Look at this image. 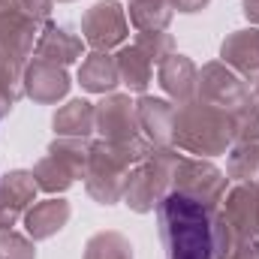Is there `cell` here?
Instances as JSON below:
<instances>
[{
	"instance_id": "14",
	"label": "cell",
	"mask_w": 259,
	"mask_h": 259,
	"mask_svg": "<svg viewBox=\"0 0 259 259\" xmlns=\"http://www.w3.org/2000/svg\"><path fill=\"white\" fill-rule=\"evenodd\" d=\"M220 61L241 78L259 81V27H241L226 33L220 42Z\"/></svg>"
},
{
	"instance_id": "36",
	"label": "cell",
	"mask_w": 259,
	"mask_h": 259,
	"mask_svg": "<svg viewBox=\"0 0 259 259\" xmlns=\"http://www.w3.org/2000/svg\"><path fill=\"white\" fill-rule=\"evenodd\" d=\"M3 58H6V55H3V52H0V61H3Z\"/></svg>"
},
{
	"instance_id": "27",
	"label": "cell",
	"mask_w": 259,
	"mask_h": 259,
	"mask_svg": "<svg viewBox=\"0 0 259 259\" xmlns=\"http://www.w3.org/2000/svg\"><path fill=\"white\" fill-rule=\"evenodd\" d=\"M133 46L142 49V52L151 58L154 66H160L169 55H175V36L166 33V30H145V33H139V36L133 39Z\"/></svg>"
},
{
	"instance_id": "12",
	"label": "cell",
	"mask_w": 259,
	"mask_h": 259,
	"mask_svg": "<svg viewBox=\"0 0 259 259\" xmlns=\"http://www.w3.org/2000/svg\"><path fill=\"white\" fill-rule=\"evenodd\" d=\"M220 211L241 238L247 241L259 238V184H250V181L232 184L220 202Z\"/></svg>"
},
{
	"instance_id": "1",
	"label": "cell",
	"mask_w": 259,
	"mask_h": 259,
	"mask_svg": "<svg viewBox=\"0 0 259 259\" xmlns=\"http://www.w3.org/2000/svg\"><path fill=\"white\" fill-rule=\"evenodd\" d=\"M211 223V208L178 190H169L157 205V226L166 259H214Z\"/></svg>"
},
{
	"instance_id": "30",
	"label": "cell",
	"mask_w": 259,
	"mask_h": 259,
	"mask_svg": "<svg viewBox=\"0 0 259 259\" xmlns=\"http://www.w3.org/2000/svg\"><path fill=\"white\" fill-rule=\"evenodd\" d=\"M169 3H172V9L181 12V15H196V12L208 9L211 0H169Z\"/></svg>"
},
{
	"instance_id": "23",
	"label": "cell",
	"mask_w": 259,
	"mask_h": 259,
	"mask_svg": "<svg viewBox=\"0 0 259 259\" xmlns=\"http://www.w3.org/2000/svg\"><path fill=\"white\" fill-rule=\"evenodd\" d=\"M46 154L58 157L66 169L75 175V181H78V178L84 181L88 160H91V139H66V136H55V142L49 145Z\"/></svg>"
},
{
	"instance_id": "10",
	"label": "cell",
	"mask_w": 259,
	"mask_h": 259,
	"mask_svg": "<svg viewBox=\"0 0 259 259\" xmlns=\"http://www.w3.org/2000/svg\"><path fill=\"white\" fill-rule=\"evenodd\" d=\"M39 21L33 15H27L21 6L0 12V52L6 58H12L15 64H27L33 58L36 39H39Z\"/></svg>"
},
{
	"instance_id": "7",
	"label": "cell",
	"mask_w": 259,
	"mask_h": 259,
	"mask_svg": "<svg viewBox=\"0 0 259 259\" xmlns=\"http://www.w3.org/2000/svg\"><path fill=\"white\" fill-rule=\"evenodd\" d=\"M247 97H250L247 81L235 69H229L223 61H208L199 69L196 100H202L214 109H223V112H235Z\"/></svg>"
},
{
	"instance_id": "8",
	"label": "cell",
	"mask_w": 259,
	"mask_h": 259,
	"mask_svg": "<svg viewBox=\"0 0 259 259\" xmlns=\"http://www.w3.org/2000/svg\"><path fill=\"white\" fill-rule=\"evenodd\" d=\"M94 115H97V133L106 142L130 145V142L142 139L136 103L130 100V94H106L100 103H94Z\"/></svg>"
},
{
	"instance_id": "22",
	"label": "cell",
	"mask_w": 259,
	"mask_h": 259,
	"mask_svg": "<svg viewBox=\"0 0 259 259\" xmlns=\"http://www.w3.org/2000/svg\"><path fill=\"white\" fill-rule=\"evenodd\" d=\"M81 259H133V241L118 229H103L94 232L84 241Z\"/></svg>"
},
{
	"instance_id": "25",
	"label": "cell",
	"mask_w": 259,
	"mask_h": 259,
	"mask_svg": "<svg viewBox=\"0 0 259 259\" xmlns=\"http://www.w3.org/2000/svg\"><path fill=\"white\" fill-rule=\"evenodd\" d=\"M226 178L229 181H250L259 184V151L250 145H232L226 151Z\"/></svg>"
},
{
	"instance_id": "21",
	"label": "cell",
	"mask_w": 259,
	"mask_h": 259,
	"mask_svg": "<svg viewBox=\"0 0 259 259\" xmlns=\"http://www.w3.org/2000/svg\"><path fill=\"white\" fill-rule=\"evenodd\" d=\"M172 3L169 0H130V9H127V21L139 30H166L172 24Z\"/></svg>"
},
{
	"instance_id": "4",
	"label": "cell",
	"mask_w": 259,
	"mask_h": 259,
	"mask_svg": "<svg viewBox=\"0 0 259 259\" xmlns=\"http://www.w3.org/2000/svg\"><path fill=\"white\" fill-rule=\"evenodd\" d=\"M178 148H154L145 160H139L130 169L124 205L136 214H151L163 202V196L172 190V175L178 166Z\"/></svg>"
},
{
	"instance_id": "16",
	"label": "cell",
	"mask_w": 259,
	"mask_h": 259,
	"mask_svg": "<svg viewBox=\"0 0 259 259\" xmlns=\"http://www.w3.org/2000/svg\"><path fill=\"white\" fill-rule=\"evenodd\" d=\"M157 81L163 88V94L172 103H190L196 100V84H199V66L187 55H169L163 64L157 66Z\"/></svg>"
},
{
	"instance_id": "19",
	"label": "cell",
	"mask_w": 259,
	"mask_h": 259,
	"mask_svg": "<svg viewBox=\"0 0 259 259\" xmlns=\"http://www.w3.org/2000/svg\"><path fill=\"white\" fill-rule=\"evenodd\" d=\"M55 136H66V139H91V133L97 130V115H94V103L88 100H69L64 103L55 118H52Z\"/></svg>"
},
{
	"instance_id": "6",
	"label": "cell",
	"mask_w": 259,
	"mask_h": 259,
	"mask_svg": "<svg viewBox=\"0 0 259 259\" xmlns=\"http://www.w3.org/2000/svg\"><path fill=\"white\" fill-rule=\"evenodd\" d=\"M130 36L127 12L118 0H97L81 15V39L94 52H112L121 49Z\"/></svg>"
},
{
	"instance_id": "17",
	"label": "cell",
	"mask_w": 259,
	"mask_h": 259,
	"mask_svg": "<svg viewBox=\"0 0 259 259\" xmlns=\"http://www.w3.org/2000/svg\"><path fill=\"white\" fill-rule=\"evenodd\" d=\"M72 217V205L61 196H49L42 202H33L24 214V229L33 241H46L55 238Z\"/></svg>"
},
{
	"instance_id": "26",
	"label": "cell",
	"mask_w": 259,
	"mask_h": 259,
	"mask_svg": "<svg viewBox=\"0 0 259 259\" xmlns=\"http://www.w3.org/2000/svg\"><path fill=\"white\" fill-rule=\"evenodd\" d=\"M232 124H235V142L232 145H250L259 151V97L250 94L235 112H232Z\"/></svg>"
},
{
	"instance_id": "9",
	"label": "cell",
	"mask_w": 259,
	"mask_h": 259,
	"mask_svg": "<svg viewBox=\"0 0 259 259\" xmlns=\"http://www.w3.org/2000/svg\"><path fill=\"white\" fill-rule=\"evenodd\" d=\"M72 81H69V72L66 66H58L52 61H42V58H33L24 64L21 72V94L27 100H33L36 106H55L61 103L66 94H69Z\"/></svg>"
},
{
	"instance_id": "24",
	"label": "cell",
	"mask_w": 259,
	"mask_h": 259,
	"mask_svg": "<svg viewBox=\"0 0 259 259\" xmlns=\"http://www.w3.org/2000/svg\"><path fill=\"white\" fill-rule=\"evenodd\" d=\"M33 181H36L39 190L58 196V193H66V190L75 184V175L66 169L58 157L46 154V157H39V160L33 163Z\"/></svg>"
},
{
	"instance_id": "31",
	"label": "cell",
	"mask_w": 259,
	"mask_h": 259,
	"mask_svg": "<svg viewBox=\"0 0 259 259\" xmlns=\"http://www.w3.org/2000/svg\"><path fill=\"white\" fill-rule=\"evenodd\" d=\"M232 259H259V238H250V241H244L235 253H232Z\"/></svg>"
},
{
	"instance_id": "34",
	"label": "cell",
	"mask_w": 259,
	"mask_h": 259,
	"mask_svg": "<svg viewBox=\"0 0 259 259\" xmlns=\"http://www.w3.org/2000/svg\"><path fill=\"white\" fill-rule=\"evenodd\" d=\"M253 94H256V97H259V81H256V88H253Z\"/></svg>"
},
{
	"instance_id": "18",
	"label": "cell",
	"mask_w": 259,
	"mask_h": 259,
	"mask_svg": "<svg viewBox=\"0 0 259 259\" xmlns=\"http://www.w3.org/2000/svg\"><path fill=\"white\" fill-rule=\"evenodd\" d=\"M78 84L81 91L88 94H115V88L121 84V75H118V61L115 55L109 52H91L84 55V61L78 64Z\"/></svg>"
},
{
	"instance_id": "2",
	"label": "cell",
	"mask_w": 259,
	"mask_h": 259,
	"mask_svg": "<svg viewBox=\"0 0 259 259\" xmlns=\"http://www.w3.org/2000/svg\"><path fill=\"white\" fill-rule=\"evenodd\" d=\"M154 151V145L142 136L130 145L121 142H91V160L84 172V190L97 205H118L124 202V187H127L130 169L145 160Z\"/></svg>"
},
{
	"instance_id": "15",
	"label": "cell",
	"mask_w": 259,
	"mask_h": 259,
	"mask_svg": "<svg viewBox=\"0 0 259 259\" xmlns=\"http://www.w3.org/2000/svg\"><path fill=\"white\" fill-rule=\"evenodd\" d=\"M33 58L52 61L58 66H69V64H75L78 58H84V39L78 33H72L69 27H64V24L46 21L42 30H39V39H36Z\"/></svg>"
},
{
	"instance_id": "3",
	"label": "cell",
	"mask_w": 259,
	"mask_h": 259,
	"mask_svg": "<svg viewBox=\"0 0 259 259\" xmlns=\"http://www.w3.org/2000/svg\"><path fill=\"white\" fill-rule=\"evenodd\" d=\"M232 142H235L232 112L214 109L202 100L175 106V148L178 151L208 160V157L226 154Z\"/></svg>"
},
{
	"instance_id": "33",
	"label": "cell",
	"mask_w": 259,
	"mask_h": 259,
	"mask_svg": "<svg viewBox=\"0 0 259 259\" xmlns=\"http://www.w3.org/2000/svg\"><path fill=\"white\" fill-rule=\"evenodd\" d=\"M15 6H21V0H0V12H6V9H15Z\"/></svg>"
},
{
	"instance_id": "20",
	"label": "cell",
	"mask_w": 259,
	"mask_h": 259,
	"mask_svg": "<svg viewBox=\"0 0 259 259\" xmlns=\"http://www.w3.org/2000/svg\"><path fill=\"white\" fill-rule=\"evenodd\" d=\"M115 61H118V75H121V84L133 91V94H145L148 88H151V81H154V64H151V58L142 52V49H136L133 42H124L121 49H118V55H115Z\"/></svg>"
},
{
	"instance_id": "35",
	"label": "cell",
	"mask_w": 259,
	"mask_h": 259,
	"mask_svg": "<svg viewBox=\"0 0 259 259\" xmlns=\"http://www.w3.org/2000/svg\"><path fill=\"white\" fill-rule=\"evenodd\" d=\"M58 3H72V0H58Z\"/></svg>"
},
{
	"instance_id": "5",
	"label": "cell",
	"mask_w": 259,
	"mask_h": 259,
	"mask_svg": "<svg viewBox=\"0 0 259 259\" xmlns=\"http://www.w3.org/2000/svg\"><path fill=\"white\" fill-rule=\"evenodd\" d=\"M172 190L190 196L196 202H202L205 208L217 211L220 202H223V196H226V190H229V178L211 160L181 154L178 166H175V175H172Z\"/></svg>"
},
{
	"instance_id": "28",
	"label": "cell",
	"mask_w": 259,
	"mask_h": 259,
	"mask_svg": "<svg viewBox=\"0 0 259 259\" xmlns=\"http://www.w3.org/2000/svg\"><path fill=\"white\" fill-rule=\"evenodd\" d=\"M0 259H36L33 238L15 229H0Z\"/></svg>"
},
{
	"instance_id": "29",
	"label": "cell",
	"mask_w": 259,
	"mask_h": 259,
	"mask_svg": "<svg viewBox=\"0 0 259 259\" xmlns=\"http://www.w3.org/2000/svg\"><path fill=\"white\" fill-rule=\"evenodd\" d=\"M21 9L27 15H33L39 24H46L52 18V9H55V0H21Z\"/></svg>"
},
{
	"instance_id": "11",
	"label": "cell",
	"mask_w": 259,
	"mask_h": 259,
	"mask_svg": "<svg viewBox=\"0 0 259 259\" xmlns=\"http://www.w3.org/2000/svg\"><path fill=\"white\" fill-rule=\"evenodd\" d=\"M136 118L142 136L154 148H175V103L166 97L139 94L136 100Z\"/></svg>"
},
{
	"instance_id": "13",
	"label": "cell",
	"mask_w": 259,
	"mask_h": 259,
	"mask_svg": "<svg viewBox=\"0 0 259 259\" xmlns=\"http://www.w3.org/2000/svg\"><path fill=\"white\" fill-rule=\"evenodd\" d=\"M36 181L27 169H12L0 175V229H12L36 199Z\"/></svg>"
},
{
	"instance_id": "32",
	"label": "cell",
	"mask_w": 259,
	"mask_h": 259,
	"mask_svg": "<svg viewBox=\"0 0 259 259\" xmlns=\"http://www.w3.org/2000/svg\"><path fill=\"white\" fill-rule=\"evenodd\" d=\"M241 12H244V18L250 24L259 27V0H241Z\"/></svg>"
}]
</instances>
